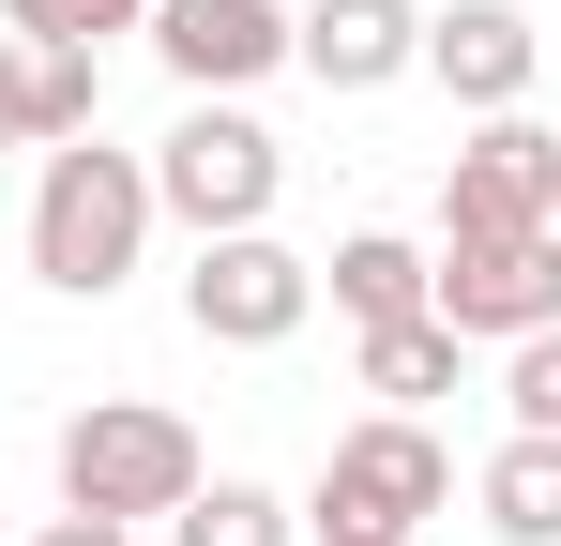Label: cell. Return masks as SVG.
<instances>
[{
  "mask_svg": "<svg viewBox=\"0 0 561 546\" xmlns=\"http://www.w3.org/2000/svg\"><path fill=\"white\" fill-rule=\"evenodd\" d=\"M485 532H501V546H561V441L516 425V441L485 455Z\"/></svg>",
  "mask_w": 561,
  "mask_h": 546,
  "instance_id": "11",
  "label": "cell"
},
{
  "mask_svg": "<svg viewBox=\"0 0 561 546\" xmlns=\"http://www.w3.org/2000/svg\"><path fill=\"white\" fill-rule=\"evenodd\" d=\"M531 61H547V31L516 15V0H456V15H425V77L456 91V106H531Z\"/></svg>",
  "mask_w": 561,
  "mask_h": 546,
  "instance_id": "9",
  "label": "cell"
},
{
  "mask_svg": "<svg viewBox=\"0 0 561 546\" xmlns=\"http://www.w3.org/2000/svg\"><path fill=\"white\" fill-rule=\"evenodd\" d=\"M31 546H137V532H122V516H77V501H61V516H46Z\"/></svg>",
  "mask_w": 561,
  "mask_h": 546,
  "instance_id": "19",
  "label": "cell"
},
{
  "mask_svg": "<svg viewBox=\"0 0 561 546\" xmlns=\"http://www.w3.org/2000/svg\"><path fill=\"white\" fill-rule=\"evenodd\" d=\"M61 501L77 516H183L197 501V425L183 410H137V395H92L77 425H61Z\"/></svg>",
  "mask_w": 561,
  "mask_h": 546,
  "instance_id": "2",
  "label": "cell"
},
{
  "mask_svg": "<svg viewBox=\"0 0 561 546\" xmlns=\"http://www.w3.org/2000/svg\"><path fill=\"white\" fill-rule=\"evenodd\" d=\"M0 152H31V46H0Z\"/></svg>",
  "mask_w": 561,
  "mask_h": 546,
  "instance_id": "18",
  "label": "cell"
},
{
  "mask_svg": "<svg viewBox=\"0 0 561 546\" xmlns=\"http://www.w3.org/2000/svg\"><path fill=\"white\" fill-rule=\"evenodd\" d=\"M456 350H470L456 319H379L365 334V395L379 410H425V395H456Z\"/></svg>",
  "mask_w": 561,
  "mask_h": 546,
  "instance_id": "12",
  "label": "cell"
},
{
  "mask_svg": "<svg viewBox=\"0 0 561 546\" xmlns=\"http://www.w3.org/2000/svg\"><path fill=\"white\" fill-rule=\"evenodd\" d=\"M168 546H304V516H288L274 486H197L183 516H168Z\"/></svg>",
  "mask_w": 561,
  "mask_h": 546,
  "instance_id": "14",
  "label": "cell"
},
{
  "mask_svg": "<svg viewBox=\"0 0 561 546\" xmlns=\"http://www.w3.org/2000/svg\"><path fill=\"white\" fill-rule=\"evenodd\" d=\"M274 182H288V152L228 106V91H197L183 137L152 152V213H183L197 243H213V228H259V213H274Z\"/></svg>",
  "mask_w": 561,
  "mask_h": 546,
  "instance_id": "4",
  "label": "cell"
},
{
  "mask_svg": "<svg viewBox=\"0 0 561 546\" xmlns=\"http://www.w3.org/2000/svg\"><path fill=\"white\" fill-rule=\"evenodd\" d=\"M152 46H168L183 91H243V77L288 61V15L274 0H152Z\"/></svg>",
  "mask_w": 561,
  "mask_h": 546,
  "instance_id": "10",
  "label": "cell"
},
{
  "mask_svg": "<svg viewBox=\"0 0 561 546\" xmlns=\"http://www.w3.org/2000/svg\"><path fill=\"white\" fill-rule=\"evenodd\" d=\"M334 304H350V334H379V319H425V259L394 243V228H365V243H334Z\"/></svg>",
  "mask_w": 561,
  "mask_h": 546,
  "instance_id": "13",
  "label": "cell"
},
{
  "mask_svg": "<svg viewBox=\"0 0 561 546\" xmlns=\"http://www.w3.org/2000/svg\"><path fill=\"white\" fill-rule=\"evenodd\" d=\"M137 243H152V168L106 152V137H61L46 182H31V273L77 288V304H106L137 273Z\"/></svg>",
  "mask_w": 561,
  "mask_h": 546,
  "instance_id": "1",
  "label": "cell"
},
{
  "mask_svg": "<svg viewBox=\"0 0 561 546\" xmlns=\"http://www.w3.org/2000/svg\"><path fill=\"white\" fill-rule=\"evenodd\" d=\"M183 319L213 350H288V334L319 319V259H288L274 228H213L197 273H183Z\"/></svg>",
  "mask_w": 561,
  "mask_h": 546,
  "instance_id": "5",
  "label": "cell"
},
{
  "mask_svg": "<svg viewBox=\"0 0 561 546\" xmlns=\"http://www.w3.org/2000/svg\"><path fill=\"white\" fill-rule=\"evenodd\" d=\"M425 319H456V334H561V228H531V243H440V273H425Z\"/></svg>",
  "mask_w": 561,
  "mask_h": 546,
  "instance_id": "7",
  "label": "cell"
},
{
  "mask_svg": "<svg viewBox=\"0 0 561 546\" xmlns=\"http://www.w3.org/2000/svg\"><path fill=\"white\" fill-rule=\"evenodd\" d=\"M319 546H394V532H319Z\"/></svg>",
  "mask_w": 561,
  "mask_h": 546,
  "instance_id": "20",
  "label": "cell"
},
{
  "mask_svg": "<svg viewBox=\"0 0 561 546\" xmlns=\"http://www.w3.org/2000/svg\"><path fill=\"white\" fill-rule=\"evenodd\" d=\"M501 395H516L531 441H561V334H516V379H501Z\"/></svg>",
  "mask_w": 561,
  "mask_h": 546,
  "instance_id": "17",
  "label": "cell"
},
{
  "mask_svg": "<svg viewBox=\"0 0 561 546\" xmlns=\"http://www.w3.org/2000/svg\"><path fill=\"white\" fill-rule=\"evenodd\" d=\"M440 501H456V455L425 441L410 410H379V425H350V441L319 455V501H304V532H394V546H410Z\"/></svg>",
  "mask_w": 561,
  "mask_h": 546,
  "instance_id": "3",
  "label": "cell"
},
{
  "mask_svg": "<svg viewBox=\"0 0 561 546\" xmlns=\"http://www.w3.org/2000/svg\"><path fill=\"white\" fill-rule=\"evenodd\" d=\"M15 46H106V31H152V0H0Z\"/></svg>",
  "mask_w": 561,
  "mask_h": 546,
  "instance_id": "16",
  "label": "cell"
},
{
  "mask_svg": "<svg viewBox=\"0 0 561 546\" xmlns=\"http://www.w3.org/2000/svg\"><path fill=\"white\" fill-rule=\"evenodd\" d=\"M92 106H106V61H92V46H31V137H46V152L92 137Z\"/></svg>",
  "mask_w": 561,
  "mask_h": 546,
  "instance_id": "15",
  "label": "cell"
},
{
  "mask_svg": "<svg viewBox=\"0 0 561 546\" xmlns=\"http://www.w3.org/2000/svg\"><path fill=\"white\" fill-rule=\"evenodd\" d=\"M288 61L319 91H394L425 61V15H410V0H304V15H288Z\"/></svg>",
  "mask_w": 561,
  "mask_h": 546,
  "instance_id": "8",
  "label": "cell"
},
{
  "mask_svg": "<svg viewBox=\"0 0 561 546\" xmlns=\"http://www.w3.org/2000/svg\"><path fill=\"white\" fill-rule=\"evenodd\" d=\"M531 228H561V137L531 106H501L440 182V243H531Z\"/></svg>",
  "mask_w": 561,
  "mask_h": 546,
  "instance_id": "6",
  "label": "cell"
}]
</instances>
